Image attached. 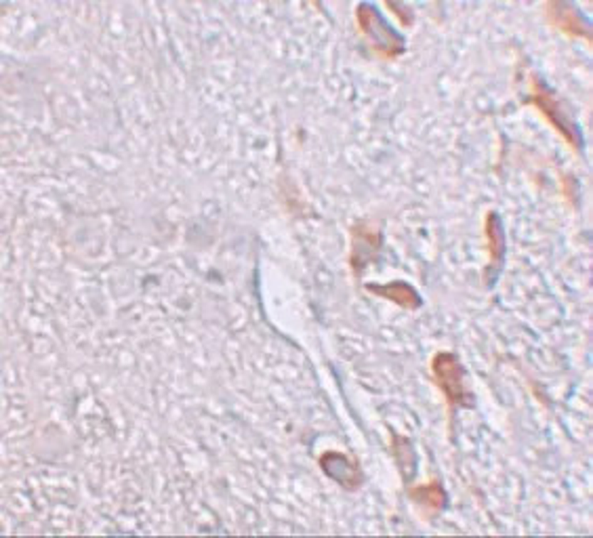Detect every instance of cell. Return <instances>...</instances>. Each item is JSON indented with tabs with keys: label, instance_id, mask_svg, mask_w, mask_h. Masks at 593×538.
Masks as SVG:
<instances>
[{
	"label": "cell",
	"instance_id": "obj_2",
	"mask_svg": "<svg viewBox=\"0 0 593 538\" xmlns=\"http://www.w3.org/2000/svg\"><path fill=\"white\" fill-rule=\"evenodd\" d=\"M370 290L377 292V295L389 297L392 301H396V303H400V305H406V307L419 305V297L412 292L406 284H389V286H385V288H374V286H370Z\"/></svg>",
	"mask_w": 593,
	"mask_h": 538
},
{
	"label": "cell",
	"instance_id": "obj_3",
	"mask_svg": "<svg viewBox=\"0 0 593 538\" xmlns=\"http://www.w3.org/2000/svg\"><path fill=\"white\" fill-rule=\"evenodd\" d=\"M419 502H423V505H427V507H444V502H446V494H444V490L438 486V484H434V486H421L416 492L412 494Z\"/></svg>",
	"mask_w": 593,
	"mask_h": 538
},
{
	"label": "cell",
	"instance_id": "obj_1",
	"mask_svg": "<svg viewBox=\"0 0 593 538\" xmlns=\"http://www.w3.org/2000/svg\"><path fill=\"white\" fill-rule=\"evenodd\" d=\"M434 374L442 391L446 394L451 406H458L465 400V389H463V370L461 364L453 354H440L434 359Z\"/></svg>",
	"mask_w": 593,
	"mask_h": 538
}]
</instances>
